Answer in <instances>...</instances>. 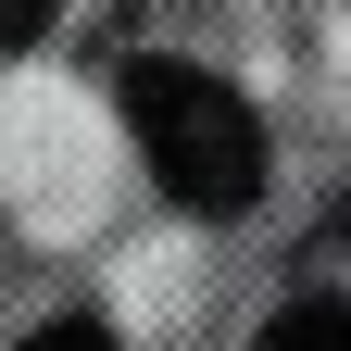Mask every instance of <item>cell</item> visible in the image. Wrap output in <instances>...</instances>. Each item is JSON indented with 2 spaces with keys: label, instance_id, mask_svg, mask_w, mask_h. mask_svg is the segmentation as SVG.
Returning <instances> with one entry per match:
<instances>
[{
  "label": "cell",
  "instance_id": "2",
  "mask_svg": "<svg viewBox=\"0 0 351 351\" xmlns=\"http://www.w3.org/2000/svg\"><path fill=\"white\" fill-rule=\"evenodd\" d=\"M251 351H351V301H339V289H301V301H276V314H263Z\"/></svg>",
  "mask_w": 351,
  "mask_h": 351
},
{
  "label": "cell",
  "instance_id": "4",
  "mask_svg": "<svg viewBox=\"0 0 351 351\" xmlns=\"http://www.w3.org/2000/svg\"><path fill=\"white\" fill-rule=\"evenodd\" d=\"M51 13H63V0H0V51H25V38L51 25Z\"/></svg>",
  "mask_w": 351,
  "mask_h": 351
},
{
  "label": "cell",
  "instance_id": "3",
  "mask_svg": "<svg viewBox=\"0 0 351 351\" xmlns=\"http://www.w3.org/2000/svg\"><path fill=\"white\" fill-rule=\"evenodd\" d=\"M13 351H113V326L101 314H51V326H25Z\"/></svg>",
  "mask_w": 351,
  "mask_h": 351
},
{
  "label": "cell",
  "instance_id": "1",
  "mask_svg": "<svg viewBox=\"0 0 351 351\" xmlns=\"http://www.w3.org/2000/svg\"><path fill=\"white\" fill-rule=\"evenodd\" d=\"M125 125H138V163L163 176L176 213H251L263 201V113L239 101L213 63H125Z\"/></svg>",
  "mask_w": 351,
  "mask_h": 351
}]
</instances>
